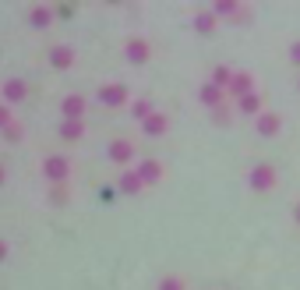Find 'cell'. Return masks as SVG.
<instances>
[{
    "mask_svg": "<svg viewBox=\"0 0 300 290\" xmlns=\"http://www.w3.org/2000/svg\"><path fill=\"white\" fill-rule=\"evenodd\" d=\"M0 181H4V173H0Z\"/></svg>",
    "mask_w": 300,
    "mask_h": 290,
    "instance_id": "ba28073f",
    "label": "cell"
},
{
    "mask_svg": "<svg viewBox=\"0 0 300 290\" xmlns=\"http://www.w3.org/2000/svg\"><path fill=\"white\" fill-rule=\"evenodd\" d=\"M7 96H11V99H21V96H25V85H21V81H7Z\"/></svg>",
    "mask_w": 300,
    "mask_h": 290,
    "instance_id": "3957f363",
    "label": "cell"
},
{
    "mask_svg": "<svg viewBox=\"0 0 300 290\" xmlns=\"http://www.w3.org/2000/svg\"><path fill=\"white\" fill-rule=\"evenodd\" d=\"M46 173L60 181V177H64V159H60V156H53V159H46Z\"/></svg>",
    "mask_w": 300,
    "mask_h": 290,
    "instance_id": "6da1fadb",
    "label": "cell"
},
{
    "mask_svg": "<svg viewBox=\"0 0 300 290\" xmlns=\"http://www.w3.org/2000/svg\"><path fill=\"white\" fill-rule=\"evenodd\" d=\"M0 258H4V241H0Z\"/></svg>",
    "mask_w": 300,
    "mask_h": 290,
    "instance_id": "52a82bcc",
    "label": "cell"
},
{
    "mask_svg": "<svg viewBox=\"0 0 300 290\" xmlns=\"http://www.w3.org/2000/svg\"><path fill=\"white\" fill-rule=\"evenodd\" d=\"M78 110H81V99H68V103H64V113H68V117H75Z\"/></svg>",
    "mask_w": 300,
    "mask_h": 290,
    "instance_id": "277c9868",
    "label": "cell"
},
{
    "mask_svg": "<svg viewBox=\"0 0 300 290\" xmlns=\"http://www.w3.org/2000/svg\"><path fill=\"white\" fill-rule=\"evenodd\" d=\"M68 61H71V53H68L64 46H57V50H53V64H57V68H64Z\"/></svg>",
    "mask_w": 300,
    "mask_h": 290,
    "instance_id": "7a4b0ae2",
    "label": "cell"
},
{
    "mask_svg": "<svg viewBox=\"0 0 300 290\" xmlns=\"http://www.w3.org/2000/svg\"><path fill=\"white\" fill-rule=\"evenodd\" d=\"M4 121H7V110H4V106H0V124H4Z\"/></svg>",
    "mask_w": 300,
    "mask_h": 290,
    "instance_id": "8992f818",
    "label": "cell"
},
{
    "mask_svg": "<svg viewBox=\"0 0 300 290\" xmlns=\"http://www.w3.org/2000/svg\"><path fill=\"white\" fill-rule=\"evenodd\" d=\"M32 18H36V25H43V21H50V11H46V7H36Z\"/></svg>",
    "mask_w": 300,
    "mask_h": 290,
    "instance_id": "5b68a950",
    "label": "cell"
}]
</instances>
